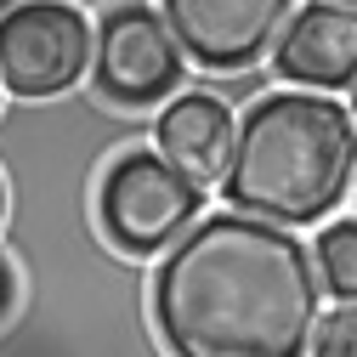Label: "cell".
Instances as JSON below:
<instances>
[{"instance_id": "2", "label": "cell", "mask_w": 357, "mask_h": 357, "mask_svg": "<svg viewBox=\"0 0 357 357\" xmlns=\"http://www.w3.org/2000/svg\"><path fill=\"white\" fill-rule=\"evenodd\" d=\"M351 176L357 125L346 108L318 91H273L238 119L221 199L273 227H312L346 199Z\"/></svg>"}, {"instance_id": "9", "label": "cell", "mask_w": 357, "mask_h": 357, "mask_svg": "<svg viewBox=\"0 0 357 357\" xmlns=\"http://www.w3.org/2000/svg\"><path fill=\"white\" fill-rule=\"evenodd\" d=\"M312 261H318V284L335 301H357V215L329 221L312 244Z\"/></svg>"}, {"instance_id": "11", "label": "cell", "mask_w": 357, "mask_h": 357, "mask_svg": "<svg viewBox=\"0 0 357 357\" xmlns=\"http://www.w3.org/2000/svg\"><path fill=\"white\" fill-rule=\"evenodd\" d=\"M12 295H17V278H12L6 255H0V318H6V312H12Z\"/></svg>"}, {"instance_id": "7", "label": "cell", "mask_w": 357, "mask_h": 357, "mask_svg": "<svg viewBox=\"0 0 357 357\" xmlns=\"http://www.w3.org/2000/svg\"><path fill=\"white\" fill-rule=\"evenodd\" d=\"M273 74L301 91L357 85V6H335V0L301 6L273 46Z\"/></svg>"}, {"instance_id": "8", "label": "cell", "mask_w": 357, "mask_h": 357, "mask_svg": "<svg viewBox=\"0 0 357 357\" xmlns=\"http://www.w3.org/2000/svg\"><path fill=\"white\" fill-rule=\"evenodd\" d=\"M233 137H238V119L227 114V102H215L210 91H188L165 102V114L153 119V142L159 153L188 176V182L210 188L227 176L233 165Z\"/></svg>"}, {"instance_id": "12", "label": "cell", "mask_w": 357, "mask_h": 357, "mask_svg": "<svg viewBox=\"0 0 357 357\" xmlns=\"http://www.w3.org/2000/svg\"><path fill=\"white\" fill-rule=\"evenodd\" d=\"M351 119H357V85H351Z\"/></svg>"}, {"instance_id": "14", "label": "cell", "mask_w": 357, "mask_h": 357, "mask_svg": "<svg viewBox=\"0 0 357 357\" xmlns=\"http://www.w3.org/2000/svg\"><path fill=\"white\" fill-rule=\"evenodd\" d=\"M0 210H6V188H0Z\"/></svg>"}, {"instance_id": "6", "label": "cell", "mask_w": 357, "mask_h": 357, "mask_svg": "<svg viewBox=\"0 0 357 357\" xmlns=\"http://www.w3.org/2000/svg\"><path fill=\"white\" fill-rule=\"evenodd\" d=\"M159 17L176 34L182 57L233 74L250 68L266 46H278V34L295 17V0H159Z\"/></svg>"}, {"instance_id": "4", "label": "cell", "mask_w": 357, "mask_h": 357, "mask_svg": "<svg viewBox=\"0 0 357 357\" xmlns=\"http://www.w3.org/2000/svg\"><path fill=\"white\" fill-rule=\"evenodd\" d=\"M97 29L68 0H17L0 12V85L17 97H57L91 68Z\"/></svg>"}, {"instance_id": "5", "label": "cell", "mask_w": 357, "mask_h": 357, "mask_svg": "<svg viewBox=\"0 0 357 357\" xmlns=\"http://www.w3.org/2000/svg\"><path fill=\"white\" fill-rule=\"evenodd\" d=\"M91 79L97 91L119 108H148L165 102L182 85V46L165 29V17L142 0H119L97 23L91 46Z\"/></svg>"}, {"instance_id": "13", "label": "cell", "mask_w": 357, "mask_h": 357, "mask_svg": "<svg viewBox=\"0 0 357 357\" xmlns=\"http://www.w3.org/2000/svg\"><path fill=\"white\" fill-rule=\"evenodd\" d=\"M335 6H357V0H335Z\"/></svg>"}, {"instance_id": "1", "label": "cell", "mask_w": 357, "mask_h": 357, "mask_svg": "<svg viewBox=\"0 0 357 357\" xmlns=\"http://www.w3.org/2000/svg\"><path fill=\"white\" fill-rule=\"evenodd\" d=\"M318 261L273 221L204 215L153 266V329L170 357H306Z\"/></svg>"}, {"instance_id": "3", "label": "cell", "mask_w": 357, "mask_h": 357, "mask_svg": "<svg viewBox=\"0 0 357 357\" xmlns=\"http://www.w3.org/2000/svg\"><path fill=\"white\" fill-rule=\"evenodd\" d=\"M199 204L204 188L188 182L165 153H125L102 170L97 188V221L125 255H165L199 221Z\"/></svg>"}, {"instance_id": "10", "label": "cell", "mask_w": 357, "mask_h": 357, "mask_svg": "<svg viewBox=\"0 0 357 357\" xmlns=\"http://www.w3.org/2000/svg\"><path fill=\"white\" fill-rule=\"evenodd\" d=\"M312 357H357V301L329 306L312 329Z\"/></svg>"}]
</instances>
